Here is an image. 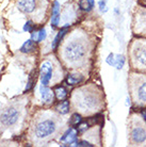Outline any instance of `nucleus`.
I'll return each mask as SVG.
<instances>
[{
	"label": "nucleus",
	"instance_id": "1",
	"mask_svg": "<svg viewBox=\"0 0 146 147\" xmlns=\"http://www.w3.org/2000/svg\"><path fill=\"white\" fill-rule=\"evenodd\" d=\"M73 100L75 107L83 114L94 113L101 105V97L94 86H83L76 90L74 92Z\"/></svg>",
	"mask_w": 146,
	"mask_h": 147
},
{
	"label": "nucleus",
	"instance_id": "2",
	"mask_svg": "<svg viewBox=\"0 0 146 147\" xmlns=\"http://www.w3.org/2000/svg\"><path fill=\"white\" fill-rule=\"evenodd\" d=\"M89 55V46L81 38H72L66 42L62 49V57L67 65L76 68L82 65Z\"/></svg>",
	"mask_w": 146,
	"mask_h": 147
},
{
	"label": "nucleus",
	"instance_id": "3",
	"mask_svg": "<svg viewBox=\"0 0 146 147\" xmlns=\"http://www.w3.org/2000/svg\"><path fill=\"white\" fill-rule=\"evenodd\" d=\"M59 124L57 117H48L35 123L33 127V136L36 140H49L58 132Z\"/></svg>",
	"mask_w": 146,
	"mask_h": 147
},
{
	"label": "nucleus",
	"instance_id": "4",
	"mask_svg": "<svg viewBox=\"0 0 146 147\" xmlns=\"http://www.w3.org/2000/svg\"><path fill=\"white\" fill-rule=\"evenodd\" d=\"M20 108L19 106L12 105L10 107L5 108L0 113V127L2 128H10L16 125L20 117Z\"/></svg>",
	"mask_w": 146,
	"mask_h": 147
},
{
	"label": "nucleus",
	"instance_id": "5",
	"mask_svg": "<svg viewBox=\"0 0 146 147\" xmlns=\"http://www.w3.org/2000/svg\"><path fill=\"white\" fill-rule=\"evenodd\" d=\"M53 74H55V67L50 61H45L42 63L40 67L41 84L49 86V84L52 81V78H53Z\"/></svg>",
	"mask_w": 146,
	"mask_h": 147
},
{
	"label": "nucleus",
	"instance_id": "6",
	"mask_svg": "<svg viewBox=\"0 0 146 147\" xmlns=\"http://www.w3.org/2000/svg\"><path fill=\"white\" fill-rule=\"evenodd\" d=\"M133 96L137 103L146 105V78H139L133 84Z\"/></svg>",
	"mask_w": 146,
	"mask_h": 147
},
{
	"label": "nucleus",
	"instance_id": "7",
	"mask_svg": "<svg viewBox=\"0 0 146 147\" xmlns=\"http://www.w3.org/2000/svg\"><path fill=\"white\" fill-rule=\"evenodd\" d=\"M130 139L135 145H141L146 142V129L141 124L133 126L130 131Z\"/></svg>",
	"mask_w": 146,
	"mask_h": 147
},
{
	"label": "nucleus",
	"instance_id": "8",
	"mask_svg": "<svg viewBox=\"0 0 146 147\" xmlns=\"http://www.w3.org/2000/svg\"><path fill=\"white\" fill-rule=\"evenodd\" d=\"M78 130L76 127L70 126V128H67L65 132L63 133V136L60 139V142L62 143V146H73L74 144L78 141Z\"/></svg>",
	"mask_w": 146,
	"mask_h": 147
},
{
	"label": "nucleus",
	"instance_id": "9",
	"mask_svg": "<svg viewBox=\"0 0 146 147\" xmlns=\"http://www.w3.org/2000/svg\"><path fill=\"white\" fill-rule=\"evenodd\" d=\"M132 57L135 62L139 66L146 67V47L143 45H138L132 51Z\"/></svg>",
	"mask_w": 146,
	"mask_h": 147
},
{
	"label": "nucleus",
	"instance_id": "10",
	"mask_svg": "<svg viewBox=\"0 0 146 147\" xmlns=\"http://www.w3.org/2000/svg\"><path fill=\"white\" fill-rule=\"evenodd\" d=\"M40 94L41 98L44 105H51L55 100V92L51 90L49 86H45V85L41 84L40 86Z\"/></svg>",
	"mask_w": 146,
	"mask_h": 147
},
{
	"label": "nucleus",
	"instance_id": "11",
	"mask_svg": "<svg viewBox=\"0 0 146 147\" xmlns=\"http://www.w3.org/2000/svg\"><path fill=\"white\" fill-rule=\"evenodd\" d=\"M60 3L59 1L55 0L52 3V9H51V28L52 30H55L60 25L61 20V14H60Z\"/></svg>",
	"mask_w": 146,
	"mask_h": 147
},
{
	"label": "nucleus",
	"instance_id": "12",
	"mask_svg": "<svg viewBox=\"0 0 146 147\" xmlns=\"http://www.w3.org/2000/svg\"><path fill=\"white\" fill-rule=\"evenodd\" d=\"M17 7L22 13L31 14L36 9V1L35 0H18Z\"/></svg>",
	"mask_w": 146,
	"mask_h": 147
},
{
	"label": "nucleus",
	"instance_id": "13",
	"mask_svg": "<svg viewBox=\"0 0 146 147\" xmlns=\"http://www.w3.org/2000/svg\"><path fill=\"white\" fill-rule=\"evenodd\" d=\"M70 27V25H65V26L62 27L61 29L59 30V32L55 36L53 40L51 42V48H52V50H57V48L60 46V44H61V42L63 40L64 36H65L66 34H67V32H68Z\"/></svg>",
	"mask_w": 146,
	"mask_h": 147
},
{
	"label": "nucleus",
	"instance_id": "14",
	"mask_svg": "<svg viewBox=\"0 0 146 147\" xmlns=\"http://www.w3.org/2000/svg\"><path fill=\"white\" fill-rule=\"evenodd\" d=\"M36 42L33 40L32 38H29V40H25V43L22 45V47L19 48V51L22 53H32V52L36 51L37 46H36Z\"/></svg>",
	"mask_w": 146,
	"mask_h": 147
},
{
	"label": "nucleus",
	"instance_id": "15",
	"mask_svg": "<svg viewBox=\"0 0 146 147\" xmlns=\"http://www.w3.org/2000/svg\"><path fill=\"white\" fill-rule=\"evenodd\" d=\"M84 80V77L83 75L80 73H70L67 76H66V83L70 86H73V85H77V84H80L81 82Z\"/></svg>",
	"mask_w": 146,
	"mask_h": 147
},
{
	"label": "nucleus",
	"instance_id": "16",
	"mask_svg": "<svg viewBox=\"0 0 146 147\" xmlns=\"http://www.w3.org/2000/svg\"><path fill=\"white\" fill-rule=\"evenodd\" d=\"M55 110H57V112H58L59 114H61V115H66V114H68L70 113V101L66 99L60 101V102L57 105Z\"/></svg>",
	"mask_w": 146,
	"mask_h": 147
},
{
	"label": "nucleus",
	"instance_id": "17",
	"mask_svg": "<svg viewBox=\"0 0 146 147\" xmlns=\"http://www.w3.org/2000/svg\"><path fill=\"white\" fill-rule=\"evenodd\" d=\"M78 7L81 11L83 12H91L95 7V0H79Z\"/></svg>",
	"mask_w": 146,
	"mask_h": 147
},
{
	"label": "nucleus",
	"instance_id": "18",
	"mask_svg": "<svg viewBox=\"0 0 146 147\" xmlns=\"http://www.w3.org/2000/svg\"><path fill=\"white\" fill-rule=\"evenodd\" d=\"M47 37V33H46V29L45 28H41L40 30L37 31H33L31 33V38L33 40H35L36 43H41V42H44Z\"/></svg>",
	"mask_w": 146,
	"mask_h": 147
},
{
	"label": "nucleus",
	"instance_id": "19",
	"mask_svg": "<svg viewBox=\"0 0 146 147\" xmlns=\"http://www.w3.org/2000/svg\"><path fill=\"white\" fill-rule=\"evenodd\" d=\"M55 98L60 101H62V100H65L67 98V95H68V92H67V90H66L65 86H63V85H57L55 88Z\"/></svg>",
	"mask_w": 146,
	"mask_h": 147
},
{
	"label": "nucleus",
	"instance_id": "20",
	"mask_svg": "<svg viewBox=\"0 0 146 147\" xmlns=\"http://www.w3.org/2000/svg\"><path fill=\"white\" fill-rule=\"evenodd\" d=\"M34 70L29 75V79H28V82H27V85H26L25 88V93H28L30 91H32L34 85H35V82H36V77L34 76Z\"/></svg>",
	"mask_w": 146,
	"mask_h": 147
},
{
	"label": "nucleus",
	"instance_id": "21",
	"mask_svg": "<svg viewBox=\"0 0 146 147\" xmlns=\"http://www.w3.org/2000/svg\"><path fill=\"white\" fill-rule=\"evenodd\" d=\"M82 123V115L80 113H74L70 118V125L73 127H78Z\"/></svg>",
	"mask_w": 146,
	"mask_h": 147
},
{
	"label": "nucleus",
	"instance_id": "22",
	"mask_svg": "<svg viewBox=\"0 0 146 147\" xmlns=\"http://www.w3.org/2000/svg\"><path fill=\"white\" fill-rule=\"evenodd\" d=\"M125 57L123 55H115V63H114V66L116 67V69H122L125 65Z\"/></svg>",
	"mask_w": 146,
	"mask_h": 147
},
{
	"label": "nucleus",
	"instance_id": "23",
	"mask_svg": "<svg viewBox=\"0 0 146 147\" xmlns=\"http://www.w3.org/2000/svg\"><path fill=\"white\" fill-rule=\"evenodd\" d=\"M35 28H36V25H35L32 20H27V22H25L24 27H22V30H24L25 32H28V33L31 34L33 31L35 30Z\"/></svg>",
	"mask_w": 146,
	"mask_h": 147
},
{
	"label": "nucleus",
	"instance_id": "24",
	"mask_svg": "<svg viewBox=\"0 0 146 147\" xmlns=\"http://www.w3.org/2000/svg\"><path fill=\"white\" fill-rule=\"evenodd\" d=\"M90 128V125H89V123H81L80 125L78 126V133L79 134H83L88 129Z\"/></svg>",
	"mask_w": 146,
	"mask_h": 147
},
{
	"label": "nucleus",
	"instance_id": "25",
	"mask_svg": "<svg viewBox=\"0 0 146 147\" xmlns=\"http://www.w3.org/2000/svg\"><path fill=\"white\" fill-rule=\"evenodd\" d=\"M73 146H77V147H93V146H94V144L90 143V142H88V141H77Z\"/></svg>",
	"mask_w": 146,
	"mask_h": 147
},
{
	"label": "nucleus",
	"instance_id": "26",
	"mask_svg": "<svg viewBox=\"0 0 146 147\" xmlns=\"http://www.w3.org/2000/svg\"><path fill=\"white\" fill-rule=\"evenodd\" d=\"M107 2L108 0H100L98 2V7H99V11L101 13H106L108 11V7H107Z\"/></svg>",
	"mask_w": 146,
	"mask_h": 147
},
{
	"label": "nucleus",
	"instance_id": "27",
	"mask_svg": "<svg viewBox=\"0 0 146 147\" xmlns=\"http://www.w3.org/2000/svg\"><path fill=\"white\" fill-rule=\"evenodd\" d=\"M106 62L108 65H110V66H114V63H115V55H114L113 53H110V55L107 57Z\"/></svg>",
	"mask_w": 146,
	"mask_h": 147
},
{
	"label": "nucleus",
	"instance_id": "28",
	"mask_svg": "<svg viewBox=\"0 0 146 147\" xmlns=\"http://www.w3.org/2000/svg\"><path fill=\"white\" fill-rule=\"evenodd\" d=\"M141 115H142V118L144 119V121H145V124H146V109L141 111Z\"/></svg>",
	"mask_w": 146,
	"mask_h": 147
}]
</instances>
